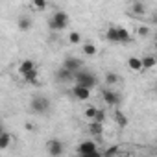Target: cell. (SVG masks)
I'll return each instance as SVG.
<instances>
[{"instance_id": "cell-8", "label": "cell", "mask_w": 157, "mask_h": 157, "mask_svg": "<svg viewBox=\"0 0 157 157\" xmlns=\"http://www.w3.org/2000/svg\"><path fill=\"white\" fill-rule=\"evenodd\" d=\"M72 94H74L76 100H80V102H87L91 98V91L85 89V87H82V85H74L72 87Z\"/></svg>"}, {"instance_id": "cell-21", "label": "cell", "mask_w": 157, "mask_h": 157, "mask_svg": "<svg viewBox=\"0 0 157 157\" xmlns=\"http://www.w3.org/2000/svg\"><path fill=\"white\" fill-rule=\"evenodd\" d=\"M131 11H133V15H144V13H146V4H142V2H133V4H131Z\"/></svg>"}, {"instance_id": "cell-2", "label": "cell", "mask_w": 157, "mask_h": 157, "mask_svg": "<svg viewBox=\"0 0 157 157\" xmlns=\"http://www.w3.org/2000/svg\"><path fill=\"white\" fill-rule=\"evenodd\" d=\"M74 82H76V85H82V87H85V89H89V91H91V89L96 85V76H94L91 70L82 68L80 72L74 76Z\"/></svg>"}, {"instance_id": "cell-13", "label": "cell", "mask_w": 157, "mask_h": 157, "mask_svg": "<svg viewBox=\"0 0 157 157\" xmlns=\"http://www.w3.org/2000/svg\"><path fill=\"white\" fill-rule=\"evenodd\" d=\"M113 118H115V122L120 126V128H126L128 124H129V120H128V117L120 111V109H115V113H113Z\"/></svg>"}, {"instance_id": "cell-7", "label": "cell", "mask_w": 157, "mask_h": 157, "mask_svg": "<svg viewBox=\"0 0 157 157\" xmlns=\"http://www.w3.org/2000/svg\"><path fill=\"white\" fill-rule=\"evenodd\" d=\"M94 151H98V144L94 140H83L78 144V155H91Z\"/></svg>"}, {"instance_id": "cell-6", "label": "cell", "mask_w": 157, "mask_h": 157, "mask_svg": "<svg viewBox=\"0 0 157 157\" xmlns=\"http://www.w3.org/2000/svg\"><path fill=\"white\" fill-rule=\"evenodd\" d=\"M63 68L76 76L78 72L83 68V63H82V59H78V57H74V56H68V57L63 61Z\"/></svg>"}, {"instance_id": "cell-17", "label": "cell", "mask_w": 157, "mask_h": 157, "mask_svg": "<svg viewBox=\"0 0 157 157\" xmlns=\"http://www.w3.org/2000/svg\"><path fill=\"white\" fill-rule=\"evenodd\" d=\"M89 133L94 135V137H102V133H104V124L91 122V124H89Z\"/></svg>"}, {"instance_id": "cell-20", "label": "cell", "mask_w": 157, "mask_h": 157, "mask_svg": "<svg viewBox=\"0 0 157 157\" xmlns=\"http://www.w3.org/2000/svg\"><path fill=\"white\" fill-rule=\"evenodd\" d=\"M140 63H142V68H153L155 67V56H144V57H140Z\"/></svg>"}, {"instance_id": "cell-22", "label": "cell", "mask_w": 157, "mask_h": 157, "mask_svg": "<svg viewBox=\"0 0 157 157\" xmlns=\"http://www.w3.org/2000/svg\"><path fill=\"white\" fill-rule=\"evenodd\" d=\"M82 50H83V56H96V52H98V48L93 43H85Z\"/></svg>"}, {"instance_id": "cell-4", "label": "cell", "mask_w": 157, "mask_h": 157, "mask_svg": "<svg viewBox=\"0 0 157 157\" xmlns=\"http://www.w3.org/2000/svg\"><path fill=\"white\" fill-rule=\"evenodd\" d=\"M102 100H104V104H107L109 107H118L120 102H122L120 94H118L115 89H102Z\"/></svg>"}, {"instance_id": "cell-14", "label": "cell", "mask_w": 157, "mask_h": 157, "mask_svg": "<svg viewBox=\"0 0 157 157\" xmlns=\"http://www.w3.org/2000/svg\"><path fill=\"white\" fill-rule=\"evenodd\" d=\"M10 144H11V135L6 129H2V131H0V150L10 148Z\"/></svg>"}, {"instance_id": "cell-27", "label": "cell", "mask_w": 157, "mask_h": 157, "mask_svg": "<svg viewBox=\"0 0 157 157\" xmlns=\"http://www.w3.org/2000/svg\"><path fill=\"white\" fill-rule=\"evenodd\" d=\"M137 33H139L140 37H148V35H150V28H148V26H139V28H137Z\"/></svg>"}, {"instance_id": "cell-3", "label": "cell", "mask_w": 157, "mask_h": 157, "mask_svg": "<svg viewBox=\"0 0 157 157\" xmlns=\"http://www.w3.org/2000/svg\"><path fill=\"white\" fill-rule=\"evenodd\" d=\"M30 109H32L35 115H44V113H48V109H50V100H48L46 96H43V94H35V96L30 100Z\"/></svg>"}, {"instance_id": "cell-19", "label": "cell", "mask_w": 157, "mask_h": 157, "mask_svg": "<svg viewBox=\"0 0 157 157\" xmlns=\"http://www.w3.org/2000/svg\"><path fill=\"white\" fill-rule=\"evenodd\" d=\"M22 78H24V82H28V83H37V80H39V68L30 70V72L24 74Z\"/></svg>"}, {"instance_id": "cell-25", "label": "cell", "mask_w": 157, "mask_h": 157, "mask_svg": "<svg viewBox=\"0 0 157 157\" xmlns=\"http://www.w3.org/2000/svg\"><path fill=\"white\" fill-rule=\"evenodd\" d=\"M102 157H118V146H111V148H107V150L102 153Z\"/></svg>"}, {"instance_id": "cell-5", "label": "cell", "mask_w": 157, "mask_h": 157, "mask_svg": "<svg viewBox=\"0 0 157 157\" xmlns=\"http://www.w3.org/2000/svg\"><path fill=\"white\" fill-rule=\"evenodd\" d=\"M46 151L50 157H61L65 153V144L59 139H50L46 142Z\"/></svg>"}, {"instance_id": "cell-12", "label": "cell", "mask_w": 157, "mask_h": 157, "mask_svg": "<svg viewBox=\"0 0 157 157\" xmlns=\"http://www.w3.org/2000/svg\"><path fill=\"white\" fill-rule=\"evenodd\" d=\"M128 67H129V70H133V72H140V70H142L140 57H137V56H131V57H128Z\"/></svg>"}, {"instance_id": "cell-11", "label": "cell", "mask_w": 157, "mask_h": 157, "mask_svg": "<svg viewBox=\"0 0 157 157\" xmlns=\"http://www.w3.org/2000/svg\"><path fill=\"white\" fill-rule=\"evenodd\" d=\"M33 68H37V65L32 61V59H24L21 65H19V74L21 76H24V74H28L30 70H33Z\"/></svg>"}, {"instance_id": "cell-23", "label": "cell", "mask_w": 157, "mask_h": 157, "mask_svg": "<svg viewBox=\"0 0 157 157\" xmlns=\"http://www.w3.org/2000/svg\"><path fill=\"white\" fill-rule=\"evenodd\" d=\"M32 8L37 10V11H43V10L48 8V2H44V0H33V2H32Z\"/></svg>"}, {"instance_id": "cell-16", "label": "cell", "mask_w": 157, "mask_h": 157, "mask_svg": "<svg viewBox=\"0 0 157 157\" xmlns=\"http://www.w3.org/2000/svg\"><path fill=\"white\" fill-rule=\"evenodd\" d=\"M105 39H107L109 43H113V44H118V33H117V26H111V28H107V32H105Z\"/></svg>"}, {"instance_id": "cell-24", "label": "cell", "mask_w": 157, "mask_h": 157, "mask_svg": "<svg viewBox=\"0 0 157 157\" xmlns=\"http://www.w3.org/2000/svg\"><path fill=\"white\" fill-rule=\"evenodd\" d=\"M68 43L70 44H80L82 43V35L78 33V32H70L68 33Z\"/></svg>"}, {"instance_id": "cell-15", "label": "cell", "mask_w": 157, "mask_h": 157, "mask_svg": "<svg viewBox=\"0 0 157 157\" xmlns=\"http://www.w3.org/2000/svg\"><path fill=\"white\" fill-rule=\"evenodd\" d=\"M118 82H120V78H118L117 72H105V83H107V89L115 87Z\"/></svg>"}, {"instance_id": "cell-18", "label": "cell", "mask_w": 157, "mask_h": 157, "mask_svg": "<svg viewBox=\"0 0 157 157\" xmlns=\"http://www.w3.org/2000/svg\"><path fill=\"white\" fill-rule=\"evenodd\" d=\"M56 78H57L59 82H70V80H74V74H70L68 70H65V68L61 67V68L57 70V76H56Z\"/></svg>"}, {"instance_id": "cell-26", "label": "cell", "mask_w": 157, "mask_h": 157, "mask_svg": "<svg viewBox=\"0 0 157 157\" xmlns=\"http://www.w3.org/2000/svg\"><path fill=\"white\" fill-rule=\"evenodd\" d=\"M104 120H105V111H104V109H96V115H94V120H93V122L104 124Z\"/></svg>"}, {"instance_id": "cell-9", "label": "cell", "mask_w": 157, "mask_h": 157, "mask_svg": "<svg viewBox=\"0 0 157 157\" xmlns=\"http://www.w3.org/2000/svg\"><path fill=\"white\" fill-rule=\"evenodd\" d=\"M17 26H19L21 32H30L32 30V19L28 15H21L19 21H17Z\"/></svg>"}, {"instance_id": "cell-29", "label": "cell", "mask_w": 157, "mask_h": 157, "mask_svg": "<svg viewBox=\"0 0 157 157\" xmlns=\"http://www.w3.org/2000/svg\"><path fill=\"white\" fill-rule=\"evenodd\" d=\"M78 157H102V153H100V151H94V153H91V155H78Z\"/></svg>"}, {"instance_id": "cell-10", "label": "cell", "mask_w": 157, "mask_h": 157, "mask_svg": "<svg viewBox=\"0 0 157 157\" xmlns=\"http://www.w3.org/2000/svg\"><path fill=\"white\" fill-rule=\"evenodd\" d=\"M117 33H118V43H120V44H128V43L131 41L129 30H126V28H122V26H117Z\"/></svg>"}, {"instance_id": "cell-28", "label": "cell", "mask_w": 157, "mask_h": 157, "mask_svg": "<svg viewBox=\"0 0 157 157\" xmlns=\"http://www.w3.org/2000/svg\"><path fill=\"white\" fill-rule=\"evenodd\" d=\"M96 109H98V107H87V109H85V117H87V118H91V120H94Z\"/></svg>"}, {"instance_id": "cell-1", "label": "cell", "mask_w": 157, "mask_h": 157, "mask_svg": "<svg viewBox=\"0 0 157 157\" xmlns=\"http://www.w3.org/2000/svg\"><path fill=\"white\" fill-rule=\"evenodd\" d=\"M68 22H70L68 13H65V11H54L52 17H50V21H48V26L54 32H61V30H65L68 26Z\"/></svg>"}]
</instances>
